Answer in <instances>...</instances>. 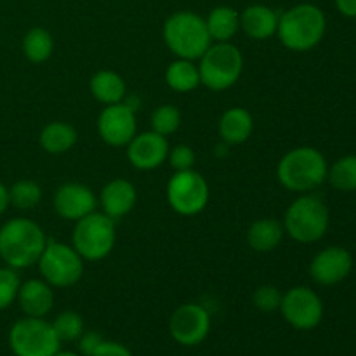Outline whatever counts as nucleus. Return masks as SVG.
Wrapping results in <instances>:
<instances>
[{
	"instance_id": "1",
	"label": "nucleus",
	"mask_w": 356,
	"mask_h": 356,
	"mask_svg": "<svg viewBox=\"0 0 356 356\" xmlns=\"http://www.w3.org/2000/svg\"><path fill=\"white\" fill-rule=\"evenodd\" d=\"M47 245L44 229L26 218H13L0 226V259L13 270L38 263Z\"/></svg>"
},
{
	"instance_id": "2",
	"label": "nucleus",
	"mask_w": 356,
	"mask_h": 356,
	"mask_svg": "<svg viewBox=\"0 0 356 356\" xmlns=\"http://www.w3.org/2000/svg\"><path fill=\"white\" fill-rule=\"evenodd\" d=\"M327 17L315 3H298L278 14L277 37L292 52H308L323 40Z\"/></svg>"
},
{
	"instance_id": "3",
	"label": "nucleus",
	"mask_w": 356,
	"mask_h": 356,
	"mask_svg": "<svg viewBox=\"0 0 356 356\" xmlns=\"http://www.w3.org/2000/svg\"><path fill=\"white\" fill-rule=\"evenodd\" d=\"M329 163L323 153L313 146H299L280 159L277 165L278 183L294 193H309L327 181Z\"/></svg>"
},
{
	"instance_id": "4",
	"label": "nucleus",
	"mask_w": 356,
	"mask_h": 356,
	"mask_svg": "<svg viewBox=\"0 0 356 356\" xmlns=\"http://www.w3.org/2000/svg\"><path fill=\"white\" fill-rule=\"evenodd\" d=\"M167 49L176 58L197 61L212 44L205 17L193 10H177L170 14L162 28Z\"/></svg>"
},
{
	"instance_id": "5",
	"label": "nucleus",
	"mask_w": 356,
	"mask_h": 356,
	"mask_svg": "<svg viewBox=\"0 0 356 356\" xmlns=\"http://www.w3.org/2000/svg\"><path fill=\"white\" fill-rule=\"evenodd\" d=\"M285 235L299 243H315L325 236L330 225L327 205L312 193H302L287 207L284 216Z\"/></svg>"
},
{
	"instance_id": "6",
	"label": "nucleus",
	"mask_w": 356,
	"mask_h": 356,
	"mask_svg": "<svg viewBox=\"0 0 356 356\" xmlns=\"http://www.w3.org/2000/svg\"><path fill=\"white\" fill-rule=\"evenodd\" d=\"M200 83L214 92L235 86L243 72V56L232 42H212L198 59Z\"/></svg>"
},
{
	"instance_id": "7",
	"label": "nucleus",
	"mask_w": 356,
	"mask_h": 356,
	"mask_svg": "<svg viewBox=\"0 0 356 356\" xmlns=\"http://www.w3.org/2000/svg\"><path fill=\"white\" fill-rule=\"evenodd\" d=\"M117 242L115 219L104 212H90L86 218L75 222L72 233V245L83 261H103L113 250Z\"/></svg>"
},
{
	"instance_id": "8",
	"label": "nucleus",
	"mask_w": 356,
	"mask_h": 356,
	"mask_svg": "<svg viewBox=\"0 0 356 356\" xmlns=\"http://www.w3.org/2000/svg\"><path fill=\"white\" fill-rule=\"evenodd\" d=\"M9 348L14 356H54L61 350L52 323L45 318L23 316L9 330Z\"/></svg>"
},
{
	"instance_id": "9",
	"label": "nucleus",
	"mask_w": 356,
	"mask_h": 356,
	"mask_svg": "<svg viewBox=\"0 0 356 356\" xmlns=\"http://www.w3.org/2000/svg\"><path fill=\"white\" fill-rule=\"evenodd\" d=\"M83 263L86 261L73 249V245L58 240H47L37 266L42 278L52 289H68L79 284L82 278Z\"/></svg>"
},
{
	"instance_id": "10",
	"label": "nucleus",
	"mask_w": 356,
	"mask_h": 356,
	"mask_svg": "<svg viewBox=\"0 0 356 356\" xmlns=\"http://www.w3.org/2000/svg\"><path fill=\"white\" fill-rule=\"evenodd\" d=\"M165 197L176 214L190 218L207 207L211 190L207 179L195 169L176 170L167 183Z\"/></svg>"
},
{
	"instance_id": "11",
	"label": "nucleus",
	"mask_w": 356,
	"mask_h": 356,
	"mask_svg": "<svg viewBox=\"0 0 356 356\" xmlns=\"http://www.w3.org/2000/svg\"><path fill=\"white\" fill-rule=\"evenodd\" d=\"M280 313L285 322L296 330H313L323 318V302L313 289L292 287L282 296Z\"/></svg>"
},
{
	"instance_id": "12",
	"label": "nucleus",
	"mask_w": 356,
	"mask_h": 356,
	"mask_svg": "<svg viewBox=\"0 0 356 356\" xmlns=\"http://www.w3.org/2000/svg\"><path fill=\"white\" fill-rule=\"evenodd\" d=\"M211 327V313L198 302H184V305L177 306L169 320L170 337L177 344L186 348H193L204 343L209 337Z\"/></svg>"
},
{
	"instance_id": "13",
	"label": "nucleus",
	"mask_w": 356,
	"mask_h": 356,
	"mask_svg": "<svg viewBox=\"0 0 356 356\" xmlns=\"http://www.w3.org/2000/svg\"><path fill=\"white\" fill-rule=\"evenodd\" d=\"M97 134L108 146L113 148L127 146L138 134L136 113L124 103L104 106L97 117Z\"/></svg>"
},
{
	"instance_id": "14",
	"label": "nucleus",
	"mask_w": 356,
	"mask_h": 356,
	"mask_svg": "<svg viewBox=\"0 0 356 356\" xmlns=\"http://www.w3.org/2000/svg\"><path fill=\"white\" fill-rule=\"evenodd\" d=\"M353 270V256L348 249L339 245L320 250L309 263V277L322 287L337 285L348 278Z\"/></svg>"
},
{
	"instance_id": "15",
	"label": "nucleus",
	"mask_w": 356,
	"mask_h": 356,
	"mask_svg": "<svg viewBox=\"0 0 356 356\" xmlns=\"http://www.w3.org/2000/svg\"><path fill=\"white\" fill-rule=\"evenodd\" d=\"M127 160L138 170H155L167 162L169 141L153 131L136 134L127 146Z\"/></svg>"
},
{
	"instance_id": "16",
	"label": "nucleus",
	"mask_w": 356,
	"mask_h": 356,
	"mask_svg": "<svg viewBox=\"0 0 356 356\" xmlns=\"http://www.w3.org/2000/svg\"><path fill=\"white\" fill-rule=\"evenodd\" d=\"M97 198L87 184L65 183L54 193V211L59 218L76 222L96 211Z\"/></svg>"
},
{
	"instance_id": "17",
	"label": "nucleus",
	"mask_w": 356,
	"mask_h": 356,
	"mask_svg": "<svg viewBox=\"0 0 356 356\" xmlns=\"http://www.w3.org/2000/svg\"><path fill=\"white\" fill-rule=\"evenodd\" d=\"M136 202H138V191L134 184L131 181L117 177L104 184L97 204L101 205V212L117 221V219L125 218L134 209Z\"/></svg>"
},
{
	"instance_id": "18",
	"label": "nucleus",
	"mask_w": 356,
	"mask_h": 356,
	"mask_svg": "<svg viewBox=\"0 0 356 356\" xmlns=\"http://www.w3.org/2000/svg\"><path fill=\"white\" fill-rule=\"evenodd\" d=\"M16 302L24 316L45 318L54 306V291L44 278L42 280L30 278L26 282H21Z\"/></svg>"
},
{
	"instance_id": "19",
	"label": "nucleus",
	"mask_w": 356,
	"mask_h": 356,
	"mask_svg": "<svg viewBox=\"0 0 356 356\" xmlns=\"http://www.w3.org/2000/svg\"><path fill=\"white\" fill-rule=\"evenodd\" d=\"M278 14L264 3H252L240 13V30L252 40H270L277 35Z\"/></svg>"
},
{
	"instance_id": "20",
	"label": "nucleus",
	"mask_w": 356,
	"mask_h": 356,
	"mask_svg": "<svg viewBox=\"0 0 356 356\" xmlns=\"http://www.w3.org/2000/svg\"><path fill=\"white\" fill-rule=\"evenodd\" d=\"M254 131V118L245 108L233 106L228 108L221 115L218 124L219 138L225 145L236 146L245 143L252 136Z\"/></svg>"
},
{
	"instance_id": "21",
	"label": "nucleus",
	"mask_w": 356,
	"mask_h": 356,
	"mask_svg": "<svg viewBox=\"0 0 356 356\" xmlns=\"http://www.w3.org/2000/svg\"><path fill=\"white\" fill-rule=\"evenodd\" d=\"M89 90L96 101L104 106L117 104L127 96V86L122 75L113 70H99L89 80Z\"/></svg>"
},
{
	"instance_id": "22",
	"label": "nucleus",
	"mask_w": 356,
	"mask_h": 356,
	"mask_svg": "<svg viewBox=\"0 0 356 356\" xmlns=\"http://www.w3.org/2000/svg\"><path fill=\"white\" fill-rule=\"evenodd\" d=\"M284 225L271 218L257 219L247 229V243H249L250 249L261 254L278 249L280 243L284 242Z\"/></svg>"
},
{
	"instance_id": "23",
	"label": "nucleus",
	"mask_w": 356,
	"mask_h": 356,
	"mask_svg": "<svg viewBox=\"0 0 356 356\" xmlns=\"http://www.w3.org/2000/svg\"><path fill=\"white\" fill-rule=\"evenodd\" d=\"M76 139H79L76 129L68 122L61 120L47 124L42 129L40 136H38V143H40L42 149L49 155L68 153L76 145Z\"/></svg>"
},
{
	"instance_id": "24",
	"label": "nucleus",
	"mask_w": 356,
	"mask_h": 356,
	"mask_svg": "<svg viewBox=\"0 0 356 356\" xmlns=\"http://www.w3.org/2000/svg\"><path fill=\"white\" fill-rule=\"evenodd\" d=\"M212 42H232L240 30V13L229 6H218L205 17Z\"/></svg>"
},
{
	"instance_id": "25",
	"label": "nucleus",
	"mask_w": 356,
	"mask_h": 356,
	"mask_svg": "<svg viewBox=\"0 0 356 356\" xmlns=\"http://www.w3.org/2000/svg\"><path fill=\"white\" fill-rule=\"evenodd\" d=\"M165 83L174 92L186 94L197 89L200 83V72L198 65L190 59L176 58L165 70Z\"/></svg>"
},
{
	"instance_id": "26",
	"label": "nucleus",
	"mask_w": 356,
	"mask_h": 356,
	"mask_svg": "<svg viewBox=\"0 0 356 356\" xmlns=\"http://www.w3.org/2000/svg\"><path fill=\"white\" fill-rule=\"evenodd\" d=\"M54 52V38L42 26L30 28L23 37V54L30 63H45Z\"/></svg>"
},
{
	"instance_id": "27",
	"label": "nucleus",
	"mask_w": 356,
	"mask_h": 356,
	"mask_svg": "<svg viewBox=\"0 0 356 356\" xmlns=\"http://www.w3.org/2000/svg\"><path fill=\"white\" fill-rule=\"evenodd\" d=\"M9 202L19 211H31L42 202V188L33 179H19L9 188Z\"/></svg>"
},
{
	"instance_id": "28",
	"label": "nucleus",
	"mask_w": 356,
	"mask_h": 356,
	"mask_svg": "<svg viewBox=\"0 0 356 356\" xmlns=\"http://www.w3.org/2000/svg\"><path fill=\"white\" fill-rule=\"evenodd\" d=\"M327 179L336 190L356 191V155H346L329 167Z\"/></svg>"
},
{
	"instance_id": "29",
	"label": "nucleus",
	"mask_w": 356,
	"mask_h": 356,
	"mask_svg": "<svg viewBox=\"0 0 356 356\" xmlns=\"http://www.w3.org/2000/svg\"><path fill=\"white\" fill-rule=\"evenodd\" d=\"M52 329H54L58 339L63 343H75L83 334V318L76 312H63L52 320Z\"/></svg>"
},
{
	"instance_id": "30",
	"label": "nucleus",
	"mask_w": 356,
	"mask_h": 356,
	"mask_svg": "<svg viewBox=\"0 0 356 356\" xmlns=\"http://www.w3.org/2000/svg\"><path fill=\"white\" fill-rule=\"evenodd\" d=\"M181 127V111L174 104H160L152 113V131L156 134L167 136L174 134Z\"/></svg>"
},
{
	"instance_id": "31",
	"label": "nucleus",
	"mask_w": 356,
	"mask_h": 356,
	"mask_svg": "<svg viewBox=\"0 0 356 356\" xmlns=\"http://www.w3.org/2000/svg\"><path fill=\"white\" fill-rule=\"evenodd\" d=\"M19 285L21 280L17 277L16 270L9 266L0 268V312L9 308L13 302H16Z\"/></svg>"
},
{
	"instance_id": "32",
	"label": "nucleus",
	"mask_w": 356,
	"mask_h": 356,
	"mask_svg": "<svg viewBox=\"0 0 356 356\" xmlns=\"http://www.w3.org/2000/svg\"><path fill=\"white\" fill-rule=\"evenodd\" d=\"M282 296L284 294H282L275 285H261V287H257L256 291H254L252 305L263 313L277 312V309L280 308Z\"/></svg>"
},
{
	"instance_id": "33",
	"label": "nucleus",
	"mask_w": 356,
	"mask_h": 356,
	"mask_svg": "<svg viewBox=\"0 0 356 356\" xmlns=\"http://www.w3.org/2000/svg\"><path fill=\"white\" fill-rule=\"evenodd\" d=\"M167 162H169V165L172 167L174 172H176V170H190L195 167L197 155H195V152L191 146L176 145L169 149Z\"/></svg>"
},
{
	"instance_id": "34",
	"label": "nucleus",
	"mask_w": 356,
	"mask_h": 356,
	"mask_svg": "<svg viewBox=\"0 0 356 356\" xmlns=\"http://www.w3.org/2000/svg\"><path fill=\"white\" fill-rule=\"evenodd\" d=\"M103 341H104V337L101 336L99 332H94V330L86 332V330H83L82 336L76 339L79 353L82 356H92L97 351V348L101 346V343H103Z\"/></svg>"
},
{
	"instance_id": "35",
	"label": "nucleus",
	"mask_w": 356,
	"mask_h": 356,
	"mask_svg": "<svg viewBox=\"0 0 356 356\" xmlns=\"http://www.w3.org/2000/svg\"><path fill=\"white\" fill-rule=\"evenodd\" d=\"M92 356H132V353L125 344L104 339Z\"/></svg>"
},
{
	"instance_id": "36",
	"label": "nucleus",
	"mask_w": 356,
	"mask_h": 356,
	"mask_svg": "<svg viewBox=\"0 0 356 356\" xmlns=\"http://www.w3.org/2000/svg\"><path fill=\"white\" fill-rule=\"evenodd\" d=\"M344 17H356V0H334Z\"/></svg>"
},
{
	"instance_id": "37",
	"label": "nucleus",
	"mask_w": 356,
	"mask_h": 356,
	"mask_svg": "<svg viewBox=\"0 0 356 356\" xmlns=\"http://www.w3.org/2000/svg\"><path fill=\"white\" fill-rule=\"evenodd\" d=\"M10 202H9V188L0 181V216L9 209Z\"/></svg>"
},
{
	"instance_id": "38",
	"label": "nucleus",
	"mask_w": 356,
	"mask_h": 356,
	"mask_svg": "<svg viewBox=\"0 0 356 356\" xmlns=\"http://www.w3.org/2000/svg\"><path fill=\"white\" fill-rule=\"evenodd\" d=\"M54 356H82V355L75 353V351H61V350H59Z\"/></svg>"
}]
</instances>
